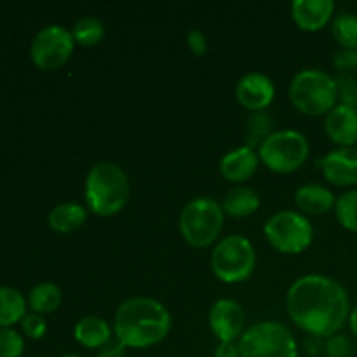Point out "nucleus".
<instances>
[{"label":"nucleus","instance_id":"1","mask_svg":"<svg viewBox=\"0 0 357 357\" xmlns=\"http://www.w3.org/2000/svg\"><path fill=\"white\" fill-rule=\"evenodd\" d=\"M286 309L293 323L314 337L330 338L349 321L351 300L344 286L319 274L298 278L286 295Z\"/></svg>","mask_w":357,"mask_h":357},{"label":"nucleus","instance_id":"2","mask_svg":"<svg viewBox=\"0 0 357 357\" xmlns=\"http://www.w3.org/2000/svg\"><path fill=\"white\" fill-rule=\"evenodd\" d=\"M169 330V310L149 296L126 300L115 314V338L129 349H146L157 345L167 337Z\"/></svg>","mask_w":357,"mask_h":357},{"label":"nucleus","instance_id":"3","mask_svg":"<svg viewBox=\"0 0 357 357\" xmlns=\"http://www.w3.org/2000/svg\"><path fill=\"white\" fill-rule=\"evenodd\" d=\"M131 187L128 174L114 162H98L89 169L84 187L87 209L98 216L117 215L128 202Z\"/></svg>","mask_w":357,"mask_h":357},{"label":"nucleus","instance_id":"4","mask_svg":"<svg viewBox=\"0 0 357 357\" xmlns=\"http://www.w3.org/2000/svg\"><path fill=\"white\" fill-rule=\"evenodd\" d=\"M289 98L302 114H328L338 100L335 77L323 70H302L293 77L289 84Z\"/></svg>","mask_w":357,"mask_h":357},{"label":"nucleus","instance_id":"5","mask_svg":"<svg viewBox=\"0 0 357 357\" xmlns=\"http://www.w3.org/2000/svg\"><path fill=\"white\" fill-rule=\"evenodd\" d=\"M225 211L209 197H195L185 204L180 215V232L194 248H206L218 239Z\"/></svg>","mask_w":357,"mask_h":357},{"label":"nucleus","instance_id":"6","mask_svg":"<svg viewBox=\"0 0 357 357\" xmlns=\"http://www.w3.org/2000/svg\"><path fill=\"white\" fill-rule=\"evenodd\" d=\"M241 357H298L295 337L284 324L264 321L248 328L239 338Z\"/></svg>","mask_w":357,"mask_h":357},{"label":"nucleus","instance_id":"7","mask_svg":"<svg viewBox=\"0 0 357 357\" xmlns=\"http://www.w3.org/2000/svg\"><path fill=\"white\" fill-rule=\"evenodd\" d=\"M257 253L253 244L244 236L223 237L211 253L213 274L223 282L236 284L253 274Z\"/></svg>","mask_w":357,"mask_h":357},{"label":"nucleus","instance_id":"8","mask_svg":"<svg viewBox=\"0 0 357 357\" xmlns=\"http://www.w3.org/2000/svg\"><path fill=\"white\" fill-rule=\"evenodd\" d=\"M309 142L295 129L274 131L258 149L261 162L274 173H293L305 164L309 157Z\"/></svg>","mask_w":357,"mask_h":357},{"label":"nucleus","instance_id":"9","mask_svg":"<svg viewBox=\"0 0 357 357\" xmlns=\"http://www.w3.org/2000/svg\"><path fill=\"white\" fill-rule=\"evenodd\" d=\"M265 237L278 251L296 255L312 244L314 227L309 220L296 211H278L265 222Z\"/></svg>","mask_w":357,"mask_h":357},{"label":"nucleus","instance_id":"10","mask_svg":"<svg viewBox=\"0 0 357 357\" xmlns=\"http://www.w3.org/2000/svg\"><path fill=\"white\" fill-rule=\"evenodd\" d=\"M73 47L75 40L68 28L61 24H49L42 28L31 42V61L42 72H52L68 61Z\"/></svg>","mask_w":357,"mask_h":357},{"label":"nucleus","instance_id":"11","mask_svg":"<svg viewBox=\"0 0 357 357\" xmlns=\"http://www.w3.org/2000/svg\"><path fill=\"white\" fill-rule=\"evenodd\" d=\"M244 310L236 300L222 298L209 310V326L220 342H236L244 333Z\"/></svg>","mask_w":357,"mask_h":357},{"label":"nucleus","instance_id":"12","mask_svg":"<svg viewBox=\"0 0 357 357\" xmlns=\"http://www.w3.org/2000/svg\"><path fill=\"white\" fill-rule=\"evenodd\" d=\"M324 178L337 187L357 185V146H340L317 160Z\"/></svg>","mask_w":357,"mask_h":357},{"label":"nucleus","instance_id":"13","mask_svg":"<svg viewBox=\"0 0 357 357\" xmlns=\"http://www.w3.org/2000/svg\"><path fill=\"white\" fill-rule=\"evenodd\" d=\"M236 96L243 107L251 112H261L275 96L274 82L260 72H250L237 82Z\"/></svg>","mask_w":357,"mask_h":357},{"label":"nucleus","instance_id":"14","mask_svg":"<svg viewBox=\"0 0 357 357\" xmlns=\"http://www.w3.org/2000/svg\"><path fill=\"white\" fill-rule=\"evenodd\" d=\"M326 135L338 146H354L357 143V108L349 105H335L324 121Z\"/></svg>","mask_w":357,"mask_h":357},{"label":"nucleus","instance_id":"15","mask_svg":"<svg viewBox=\"0 0 357 357\" xmlns=\"http://www.w3.org/2000/svg\"><path fill=\"white\" fill-rule=\"evenodd\" d=\"M333 13V0H295L291 3L293 20L305 31H317L326 26Z\"/></svg>","mask_w":357,"mask_h":357},{"label":"nucleus","instance_id":"16","mask_svg":"<svg viewBox=\"0 0 357 357\" xmlns=\"http://www.w3.org/2000/svg\"><path fill=\"white\" fill-rule=\"evenodd\" d=\"M258 162L260 157L255 152V149L244 145L237 146V149L230 150L220 160V173L225 180L239 183V181H246L255 174L258 169Z\"/></svg>","mask_w":357,"mask_h":357},{"label":"nucleus","instance_id":"17","mask_svg":"<svg viewBox=\"0 0 357 357\" xmlns=\"http://www.w3.org/2000/svg\"><path fill=\"white\" fill-rule=\"evenodd\" d=\"M295 202L302 211L309 215H324L335 208L333 192L319 183H305L296 188Z\"/></svg>","mask_w":357,"mask_h":357},{"label":"nucleus","instance_id":"18","mask_svg":"<svg viewBox=\"0 0 357 357\" xmlns=\"http://www.w3.org/2000/svg\"><path fill=\"white\" fill-rule=\"evenodd\" d=\"M75 340L86 349H101L112 340V328L105 319L96 316H86L75 324Z\"/></svg>","mask_w":357,"mask_h":357},{"label":"nucleus","instance_id":"19","mask_svg":"<svg viewBox=\"0 0 357 357\" xmlns=\"http://www.w3.org/2000/svg\"><path fill=\"white\" fill-rule=\"evenodd\" d=\"M87 220V209L79 202H61L49 213V227L56 232L68 234L80 229Z\"/></svg>","mask_w":357,"mask_h":357},{"label":"nucleus","instance_id":"20","mask_svg":"<svg viewBox=\"0 0 357 357\" xmlns=\"http://www.w3.org/2000/svg\"><path fill=\"white\" fill-rule=\"evenodd\" d=\"M260 195L257 190L239 185V187H234L227 192L222 208L227 215L244 218V216L253 215L260 208Z\"/></svg>","mask_w":357,"mask_h":357},{"label":"nucleus","instance_id":"21","mask_svg":"<svg viewBox=\"0 0 357 357\" xmlns=\"http://www.w3.org/2000/svg\"><path fill=\"white\" fill-rule=\"evenodd\" d=\"M26 316V300L17 289L0 286V328L21 323Z\"/></svg>","mask_w":357,"mask_h":357},{"label":"nucleus","instance_id":"22","mask_svg":"<svg viewBox=\"0 0 357 357\" xmlns=\"http://www.w3.org/2000/svg\"><path fill=\"white\" fill-rule=\"evenodd\" d=\"M61 289L52 282H40L33 286L28 295V305L33 310V314H51L61 305Z\"/></svg>","mask_w":357,"mask_h":357},{"label":"nucleus","instance_id":"23","mask_svg":"<svg viewBox=\"0 0 357 357\" xmlns=\"http://www.w3.org/2000/svg\"><path fill=\"white\" fill-rule=\"evenodd\" d=\"M331 33L342 49H357V16L352 13H340L333 17Z\"/></svg>","mask_w":357,"mask_h":357},{"label":"nucleus","instance_id":"24","mask_svg":"<svg viewBox=\"0 0 357 357\" xmlns=\"http://www.w3.org/2000/svg\"><path fill=\"white\" fill-rule=\"evenodd\" d=\"M72 35L77 44L96 45L103 40L105 35H107V30H105V24L98 17L84 16L73 24Z\"/></svg>","mask_w":357,"mask_h":357},{"label":"nucleus","instance_id":"25","mask_svg":"<svg viewBox=\"0 0 357 357\" xmlns=\"http://www.w3.org/2000/svg\"><path fill=\"white\" fill-rule=\"evenodd\" d=\"M272 135V119L267 112H251L250 119H248V146L260 149L261 143Z\"/></svg>","mask_w":357,"mask_h":357},{"label":"nucleus","instance_id":"26","mask_svg":"<svg viewBox=\"0 0 357 357\" xmlns=\"http://www.w3.org/2000/svg\"><path fill=\"white\" fill-rule=\"evenodd\" d=\"M335 215L344 229L357 232V190L345 192L337 199Z\"/></svg>","mask_w":357,"mask_h":357},{"label":"nucleus","instance_id":"27","mask_svg":"<svg viewBox=\"0 0 357 357\" xmlns=\"http://www.w3.org/2000/svg\"><path fill=\"white\" fill-rule=\"evenodd\" d=\"M23 352V337L10 328H0V357H21Z\"/></svg>","mask_w":357,"mask_h":357},{"label":"nucleus","instance_id":"28","mask_svg":"<svg viewBox=\"0 0 357 357\" xmlns=\"http://www.w3.org/2000/svg\"><path fill=\"white\" fill-rule=\"evenodd\" d=\"M335 84L342 103L357 108V77L354 73H338Z\"/></svg>","mask_w":357,"mask_h":357},{"label":"nucleus","instance_id":"29","mask_svg":"<svg viewBox=\"0 0 357 357\" xmlns=\"http://www.w3.org/2000/svg\"><path fill=\"white\" fill-rule=\"evenodd\" d=\"M21 330H23V333L28 338L40 340L47 333V323H45V319L40 314H26L23 321H21Z\"/></svg>","mask_w":357,"mask_h":357},{"label":"nucleus","instance_id":"30","mask_svg":"<svg viewBox=\"0 0 357 357\" xmlns=\"http://www.w3.org/2000/svg\"><path fill=\"white\" fill-rule=\"evenodd\" d=\"M333 66L338 73H352V70H357V49H340L335 52Z\"/></svg>","mask_w":357,"mask_h":357},{"label":"nucleus","instance_id":"31","mask_svg":"<svg viewBox=\"0 0 357 357\" xmlns=\"http://www.w3.org/2000/svg\"><path fill=\"white\" fill-rule=\"evenodd\" d=\"M324 352L328 357H351L352 345L344 335H333V337L328 338Z\"/></svg>","mask_w":357,"mask_h":357},{"label":"nucleus","instance_id":"32","mask_svg":"<svg viewBox=\"0 0 357 357\" xmlns=\"http://www.w3.org/2000/svg\"><path fill=\"white\" fill-rule=\"evenodd\" d=\"M187 44L195 56H202L208 51V38L201 30H195V28H192L187 33Z\"/></svg>","mask_w":357,"mask_h":357},{"label":"nucleus","instance_id":"33","mask_svg":"<svg viewBox=\"0 0 357 357\" xmlns=\"http://www.w3.org/2000/svg\"><path fill=\"white\" fill-rule=\"evenodd\" d=\"M126 345L122 344L119 338H112L108 344L98 349V357H124L126 356Z\"/></svg>","mask_w":357,"mask_h":357},{"label":"nucleus","instance_id":"34","mask_svg":"<svg viewBox=\"0 0 357 357\" xmlns=\"http://www.w3.org/2000/svg\"><path fill=\"white\" fill-rule=\"evenodd\" d=\"M215 357H241L239 344H236V342H220L215 351Z\"/></svg>","mask_w":357,"mask_h":357},{"label":"nucleus","instance_id":"35","mask_svg":"<svg viewBox=\"0 0 357 357\" xmlns=\"http://www.w3.org/2000/svg\"><path fill=\"white\" fill-rule=\"evenodd\" d=\"M349 326H351L352 335L357 338V305L351 309V314H349Z\"/></svg>","mask_w":357,"mask_h":357},{"label":"nucleus","instance_id":"36","mask_svg":"<svg viewBox=\"0 0 357 357\" xmlns=\"http://www.w3.org/2000/svg\"><path fill=\"white\" fill-rule=\"evenodd\" d=\"M61 357H80V356H77V354H63Z\"/></svg>","mask_w":357,"mask_h":357}]
</instances>
